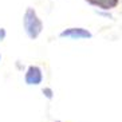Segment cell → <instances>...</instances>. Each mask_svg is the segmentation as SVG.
Segmentation results:
<instances>
[{
    "label": "cell",
    "instance_id": "1",
    "mask_svg": "<svg viewBox=\"0 0 122 122\" xmlns=\"http://www.w3.org/2000/svg\"><path fill=\"white\" fill-rule=\"evenodd\" d=\"M23 25H24L27 35L31 39H36L39 36V34L42 32V30H43V23L38 18L35 10L31 7H28L25 10V14L23 16Z\"/></svg>",
    "mask_w": 122,
    "mask_h": 122
},
{
    "label": "cell",
    "instance_id": "2",
    "mask_svg": "<svg viewBox=\"0 0 122 122\" xmlns=\"http://www.w3.org/2000/svg\"><path fill=\"white\" fill-rule=\"evenodd\" d=\"M61 38H71V39H89L91 32L85 28H67L61 32Z\"/></svg>",
    "mask_w": 122,
    "mask_h": 122
},
{
    "label": "cell",
    "instance_id": "3",
    "mask_svg": "<svg viewBox=\"0 0 122 122\" xmlns=\"http://www.w3.org/2000/svg\"><path fill=\"white\" fill-rule=\"evenodd\" d=\"M43 81L42 70L38 66H30L25 72V82L27 85H39Z\"/></svg>",
    "mask_w": 122,
    "mask_h": 122
},
{
    "label": "cell",
    "instance_id": "4",
    "mask_svg": "<svg viewBox=\"0 0 122 122\" xmlns=\"http://www.w3.org/2000/svg\"><path fill=\"white\" fill-rule=\"evenodd\" d=\"M86 1L101 10H113L119 3V0H86Z\"/></svg>",
    "mask_w": 122,
    "mask_h": 122
},
{
    "label": "cell",
    "instance_id": "5",
    "mask_svg": "<svg viewBox=\"0 0 122 122\" xmlns=\"http://www.w3.org/2000/svg\"><path fill=\"white\" fill-rule=\"evenodd\" d=\"M43 93L46 94L47 98H52V91H51V89H44Z\"/></svg>",
    "mask_w": 122,
    "mask_h": 122
},
{
    "label": "cell",
    "instance_id": "6",
    "mask_svg": "<svg viewBox=\"0 0 122 122\" xmlns=\"http://www.w3.org/2000/svg\"><path fill=\"white\" fill-rule=\"evenodd\" d=\"M4 38H5V30L0 28V40H3Z\"/></svg>",
    "mask_w": 122,
    "mask_h": 122
},
{
    "label": "cell",
    "instance_id": "7",
    "mask_svg": "<svg viewBox=\"0 0 122 122\" xmlns=\"http://www.w3.org/2000/svg\"><path fill=\"white\" fill-rule=\"evenodd\" d=\"M0 59H1V55H0Z\"/></svg>",
    "mask_w": 122,
    "mask_h": 122
},
{
    "label": "cell",
    "instance_id": "8",
    "mask_svg": "<svg viewBox=\"0 0 122 122\" xmlns=\"http://www.w3.org/2000/svg\"><path fill=\"white\" fill-rule=\"evenodd\" d=\"M58 122H61V121H58Z\"/></svg>",
    "mask_w": 122,
    "mask_h": 122
}]
</instances>
